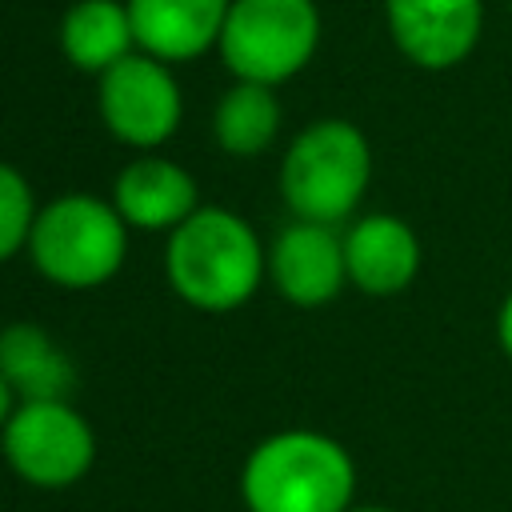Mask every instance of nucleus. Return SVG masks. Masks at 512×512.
I'll list each match as a JSON object with an SVG mask.
<instances>
[{"mask_svg": "<svg viewBox=\"0 0 512 512\" xmlns=\"http://www.w3.org/2000/svg\"><path fill=\"white\" fill-rule=\"evenodd\" d=\"M0 372L20 400H64L72 384V360L32 320H16L0 332Z\"/></svg>", "mask_w": 512, "mask_h": 512, "instance_id": "obj_14", "label": "nucleus"}, {"mask_svg": "<svg viewBox=\"0 0 512 512\" xmlns=\"http://www.w3.org/2000/svg\"><path fill=\"white\" fill-rule=\"evenodd\" d=\"M268 276L276 292L296 308H320L336 300L348 284L344 236H336V228L328 224H288L268 248Z\"/></svg>", "mask_w": 512, "mask_h": 512, "instance_id": "obj_9", "label": "nucleus"}, {"mask_svg": "<svg viewBox=\"0 0 512 512\" xmlns=\"http://www.w3.org/2000/svg\"><path fill=\"white\" fill-rule=\"evenodd\" d=\"M216 48L236 80L276 88L320 48L316 0H232Z\"/></svg>", "mask_w": 512, "mask_h": 512, "instance_id": "obj_5", "label": "nucleus"}, {"mask_svg": "<svg viewBox=\"0 0 512 512\" xmlns=\"http://www.w3.org/2000/svg\"><path fill=\"white\" fill-rule=\"evenodd\" d=\"M348 512H392V508H380V504H352Z\"/></svg>", "mask_w": 512, "mask_h": 512, "instance_id": "obj_19", "label": "nucleus"}, {"mask_svg": "<svg viewBox=\"0 0 512 512\" xmlns=\"http://www.w3.org/2000/svg\"><path fill=\"white\" fill-rule=\"evenodd\" d=\"M372 180L368 136L352 120H316L284 152L280 196L296 220L336 228L348 220Z\"/></svg>", "mask_w": 512, "mask_h": 512, "instance_id": "obj_3", "label": "nucleus"}, {"mask_svg": "<svg viewBox=\"0 0 512 512\" xmlns=\"http://www.w3.org/2000/svg\"><path fill=\"white\" fill-rule=\"evenodd\" d=\"M168 284L200 312H232L252 300L268 272V252L252 224L228 208H196L168 232Z\"/></svg>", "mask_w": 512, "mask_h": 512, "instance_id": "obj_1", "label": "nucleus"}, {"mask_svg": "<svg viewBox=\"0 0 512 512\" xmlns=\"http://www.w3.org/2000/svg\"><path fill=\"white\" fill-rule=\"evenodd\" d=\"M16 404H20V396H16V388H12V384L4 380V372H0V432H4V424L12 420Z\"/></svg>", "mask_w": 512, "mask_h": 512, "instance_id": "obj_18", "label": "nucleus"}, {"mask_svg": "<svg viewBox=\"0 0 512 512\" xmlns=\"http://www.w3.org/2000/svg\"><path fill=\"white\" fill-rule=\"evenodd\" d=\"M496 340H500L504 356L512 360V292H508L504 304H500V316H496Z\"/></svg>", "mask_w": 512, "mask_h": 512, "instance_id": "obj_17", "label": "nucleus"}, {"mask_svg": "<svg viewBox=\"0 0 512 512\" xmlns=\"http://www.w3.org/2000/svg\"><path fill=\"white\" fill-rule=\"evenodd\" d=\"M36 196L32 184L0 160V264L12 260L20 248H28L32 224H36Z\"/></svg>", "mask_w": 512, "mask_h": 512, "instance_id": "obj_16", "label": "nucleus"}, {"mask_svg": "<svg viewBox=\"0 0 512 512\" xmlns=\"http://www.w3.org/2000/svg\"><path fill=\"white\" fill-rule=\"evenodd\" d=\"M280 132V100L268 84L236 80L212 112V136L232 156H260Z\"/></svg>", "mask_w": 512, "mask_h": 512, "instance_id": "obj_15", "label": "nucleus"}, {"mask_svg": "<svg viewBox=\"0 0 512 512\" xmlns=\"http://www.w3.org/2000/svg\"><path fill=\"white\" fill-rule=\"evenodd\" d=\"M28 256L40 276L60 288H100L128 256V224L112 204L68 192L36 212Z\"/></svg>", "mask_w": 512, "mask_h": 512, "instance_id": "obj_4", "label": "nucleus"}, {"mask_svg": "<svg viewBox=\"0 0 512 512\" xmlns=\"http://www.w3.org/2000/svg\"><path fill=\"white\" fill-rule=\"evenodd\" d=\"M248 512H348L356 464L348 448L312 428H288L260 440L240 472Z\"/></svg>", "mask_w": 512, "mask_h": 512, "instance_id": "obj_2", "label": "nucleus"}, {"mask_svg": "<svg viewBox=\"0 0 512 512\" xmlns=\"http://www.w3.org/2000/svg\"><path fill=\"white\" fill-rule=\"evenodd\" d=\"M344 264L364 296H396L420 272V240L408 220L368 212L344 232Z\"/></svg>", "mask_w": 512, "mask_h": 512, "instance_id": "obj_10", "label": "nucleus"}, {"mask_svg": "<svg viewBox=\"0 0 512 512\" xmlns=\"http://www.w3.org/2000/svg\"><path fill=\"white\" fill-rule=\"evenodd\" d=\"M232 0H128L136 48L164 60H196L220 44Z\"/></svg>", "mask_w": 512, "mask_h": 512, "instance_id": "obj_12", "label": "nucleus"}, {"mask_svg": "<svg viewBox=\"0 0 512 512\" xmlns=\"http://www.w3.org/2000/svg\"><path fill=\"white\" fill-rule=\"evenodd\" d=\"M384 24L404 60L444 72L476 52L484 0H384Z\"/></svg>", "mask_w": 512, "mask_h": 512, "instance_id": "obj_8", "label": "nucleus"}, {"mask_svg": "<svg viewBox=\"0 0 512 512\" xmlns=\"http://www.w3.org/2000/svg\"><path fill=\"white\" fill-rule=\"evenodd\" d=\"M8 468L32 488H68L96 460V436L68 400H20L0 432Z\"/></svg>", "mask_w": 512, "mask_h": 512, "instance_id": "obj_6", "label": "nucleus"}, {"mask_svg": "<svg viewBox=\"0 0 512 512\" xmlns=\"http://www.w3.org/2000/svg\"><path fill=\"white\" fill-rule=\"evenodd\" d=\"M96 104L104 128L132 148L164 144L180 124V84L164 60L132 52L96 80Z\"/></svg>", "mask_w": 512, "mask_h": 512, "instance_id": "obj_7", "label": "nucleus"}, {"mask_svg": "<svg viewBox=\"0 0 512 512\" xmlns=\"http://www.w3.org/2000/svg\"><path fill=\"white\" fill-rule=\"evenodd\" d=\"M60 52L80 68L104 76L112 64L136 52L128 4L120 0H76L60 20Z\"/></svg>", "mask_w": 512, "mask_h": 512, "instance_id": "obj_13", "label": "nucleus"}, {"mask_svg": "<svg viewBox=\"0 0 512 512\" xmlns=\"http://www.w3.org/2000/svg\"><path fill=\"white\" fill-rule=\"evenodd\" d=\"M196 180L188 168L164 156H140L116 172L112 208L124 216L128 228L140 232H172L180 228L200 204Z\"/></svg>", "mask_w": 512, "mask_h": 512, "instance_id": "obj_11", "label": "nucleus"}]
</instances>
